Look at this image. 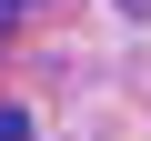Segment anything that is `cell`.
I'll return each mask as SVG.
<instances>
[{"label": "cell", "instance_id": "cell-1", "mask_svg": "<svg viewBox=\"0 0 151 141\" xmlns=\"http://www.w3.org/2000/svg\"><path fill=\"white\" fill-rule=\"evenodd\" d=\"M0 141H30V121H20V111H0Z\"/></svg>", "mask_w": 151, "mask_h": 141}, {"label": "cell", "instance_id": "cell-2", "mask_svg": "<svg viewBox=\"0 0 151 141\" xmlns=\"http://www.w3.org/2000/svg\"><path fill=\"white\" fill-rule=\"evenodd\" d=\"M121 10H151V0H121Z\"/></svg>", "mask_w": 151, "mask_h": 141}]
</instances>
